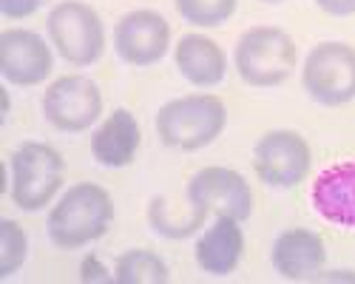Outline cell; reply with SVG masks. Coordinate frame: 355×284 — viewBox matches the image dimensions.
<instances>
[{
	"label": "cell",
	"instance_id": "cell-25",
	"mask_svg": "<svg viewBox=\"0 0 355 284\" xmlns=\"http://www.w3.org/2000/svg\"><path fill=\"white\" fill-rule=\"evenodd\" d=\"M261 3H284V0H261Z\"/></svg>",
	"mask_w": 355,
	"mask_h": 284
},
{
	"label": "cell",
	"instance_id": "cell-14",
	"mask_svg": "<svg viewBox=\"0 0 355 284\" xmlns=\"http://www.w3.org/2000/svg\"><path fill=\"white\" fill-rule=\"evenodd\" d=\"M196 265L208 276H227L239 267L245 256L242 222L233 216H216L211 227H205L193 247Z\"/></svg>",
	"mask_w": 355,
	"mask_h": 284
},
{
	"label": "cell",
	"instance_id": "cell-22",
	"mask_svg": "<svg viewBox=\"0 0 355 284\" xmlns=\"http://www.w3.org/2000/svg\"><path fill=\"white\" fill-rule=\"evenodd\" d=\"M315 6L321 12L333 15V17H349V15H355V0H315Z\"/></svg>",
	"mask_w": 355,
	"mask_h": 284
},
{
	"label": "cell",
	"instance_id": "cell-23",
	"mask_svg": "<svg viewBox=\"0 0 355 284\" xmlns=\"http://www.w3.org/2000/svg\"><path fill=\"white\" fill-rule=\"evenodd\" d=\"M313 281H355V273H349V270H333V273H318Z\"/></svg>",
	"mask_w": 355,
	"mask_h": 284
},
{
	"label": "cell",
	"instance_id": "cell-13",
	"mask_svg": "<svg viewBox=\"0 0 355 284\" xmlns=\"http://www.w3.org/2000/svg\"><path fill=\"white\" fill-rule=\"evenodd\" d=\"M310 199L324 222L355 231V159L324 168L313 182Z\"/></svg>",
	"mask_w": 355,
	"mask_h": 284
},
{
	"label": "cell",
	"instance_id": "cell-3",
	"mask_svg": "<svg viewBox=\"0 0 355 284\" xmlns=\"http://www.w3.org/2000/svg\"><path fill=\"white\" fill-rule=\"evenodd\" d=\"M233 66L242 82L253 89H273L290 80L299 66L295 40L279 26H253L233 48Z\"/></svg>",
	"mask_w": 355,
	"mask_h": 284
},
{
	"label": "cell",
	"instance_id": "cell-16",
	"mask_svg": "<svg viewBox=\"0 0 355 284\" xmlns=\"http://www.w3.org/2000/svg\"><path fill=\"white\" fill-rule=\"evenodd\" d=\"M173 60H176L180 74L191 85H196V89H214V85H219L227 74L225 48L205 35L180 37V43L173 48Z\"/></svg>",
	"mask_w": 355,
	"mask_h": 284
},
{
	"label": "cell",
	"instance_id": "cell-17",
	"mask_svg": "<svg viewBox=\"0 0 355 284\" xmlns=\"http://www.w3.org/2000/svg\"><path fill=\"white\" fill-rule=\"evenodd\" d=\"M114 281L116 284H168L171 281V270L165 265V259L154 250H125L114 265Z\"/></svg>",
	"mask_w": 355,
	"mask_h": 284
},
{
	"label": "cell",
	"instance_id": "cell-24",
	"mask_svg": "<svg viewBox=\"0 0 355 284\" xmlns=\"http://www.w3.org/2000/svg\"><path fill=\"white\" fill-rule=\"evenodd\" d=\"M9 108H12V100H9V91L3 89V117H6V114H9Z\"/></svg>",
	"mask_w": 355,
	"mask_h": 284
},
{
	"label": "cell",
	"instance_id": "cell-5",
	"mask_svg": "<svg viewBox=\"0 0 355 284\" xmlns=\"http://www.w3.org/2000/svg\"><path fill=\"white\" fill-rule=\"evenodd\" d=\"M49 43L66 63L85 69L94 66L105 51V26L97 9L83 0H63L49 12Z\"/></svg>",
	"mask_w": 355,
	"mask_h": 284
},
{
	"label": "cell",
	"instance_id": "cell-2",
	"mask_svg": "<svg viewBox=\"0 0 355 284\" xmlns=\"http://www.w3.org/2000/svg\"><path fill=\"white\" fill-rule=\"evenodd\" d=\"M227 108L216 94H185L168 100L157 111V134L162 145L176 151H199L222 136Z\"/></svg>",
	"mask_w": 355,
	"mask_h": 284
},
{
	"label": "cell",
	"instance_id": "cell-8",
	"mask_svg": "<svg viewBox=\"0 0 355 284\" xmlns=\"http://www.w3.org/2000/svg\"><path fill=\"white\" fill-rule=\"evenodd\" d=\"M103 114V91L92 77L66 74L57 77L43 94V117L63 134L88 131Z\"/></svg>",
	"mask_w": 355,
	"mask_h": 284
},
{
	"label": "cell",
	"instance_id": "cell-15",
	"mask_svg": "<svg viewBox=\"0 0 355 284\" xmlns=\"http://www.w3.org/2000/svg\"><path fill=\"white\" fill-rule=\"evenodd\" d=\"M142 131L128 108H114L92 134V154L103 168H128L137 159Z\"/></svg>",
	"mask_w": 355,
	"mask_h": 284
},
{
	"label": "cell",
	"instance_id": "cell-19",
	"mask_svg": "<svg viewBox=\"0 0 355 284\" xmlns=\"http://www.w3.org/2000/svg\"><path fill=\"white\" fill-rule=\"evenodd\" d=\"M28 256V236L15 219H0V278L15 276Z\"/></svg>",
	"mask_w": 355,
	"mask_h": 284
},
{
	"label": "cell",
	"instance_id": "cell-4",
	"mask_svg": "<svg viewBox=\"0 0 355 284\" xmlns=\"http://www.w3.org/2000/svg\"><path fill=\"white\" fill-rule=\"evenodd\" d=\"M63 174H66V162L57 148L46 145V142H23L9 157L12 202L26 213L43 211L60 193Z\"/></svg>",
	"mask_w": 355,
	"mask_h": 284
},
{
	"label": "cell",
	"instance_id": "cell-20",
	"mask_svg": "<svg viewBox=\"0 0 355 284\" xmlns=\"http://www.w3.org/2000/svg\"><path fill=\"white\" fill-rule=\"evenodd\" d=\"M80 281L83 284H108V281H114V276L108 273V267L97 259L94 253H88L80 262Z\"/></svg>",
	"mask_w": 355,
	"mask_h": 284
},
{
	"label": "cell",
	"instance_id": "cell-12",
	"mask_svg": "<svg viewBox=\"0 0 355 284\" xmlns=\"http://www.w3.org/2000/svg\"><path fill=\"white\" fill-rule=\"evenodd\" d=\"M270 262L273 270L287 281H313L327 265V245L315 231L287 227L273 242Z\"/></svg>",
	"mask_w": 355,
	"mask_h": 284
},
{
	"label": "cell",
	"instance_id": "cell-9",
	"mask_svg": "<svg viewBox=\"0 0 355 284\" xmlns=\"http://www.w3.org/2000/svg\"><path fill=\"white\" fill-rule=\"evenodd\" d=\"M313 151L299 131L276 128L268 131L253 148V170L268 188H295L307 179Z\"/></svg>",
	"mask_w": 355,
	"mask_h": 284
},
{
	"label": "cell",
	"instance_id": "cell-10",
	"mask_svg": "<svg viewBox=\"0 0 355 284\" xmlns=\"http://www.w3.org/2000/svg\"><path fill=\"white\" fill-rule=\"evenodd\" d=\"M171 48V23L154 9H134L114 28V51L123 63L148 69L157 66Z\"/></svg>",
	"mask_w": 355,
	"mask_h": 284
},
{
	"label": "cell",
	"instance_id": "cell-7",
	"mask_svg": "<svg viewBox=\"0 0 355 284\" xmlns=\"http://www.w3.org/2000/svg\"><path fill=\"white\" fill-rule=\"evenodd\" d=\"M302 85L318 105H347L355 100V48L327 40L310 48L302 66Z\"/></svg>",
	"mask_w": 355,
	"mask_h": 284
},
{
	"label": "cell",
	"instance_id": "cell-6",
	"mask_svg": "<svg viewBox=\"0 0 355 284\" xmlns=\"http://www.w3.org/2000/svg\"><path fill=\"white\" fill-rule=\"evenodd\" d=\"M188 205L193 227H205V219L214 216H233V219H250L253 213V190L248 179L233 168L208 165L196 170L188 182Z\"/></svg>",
	"mask_w": 355,
	"mask_h": 284
},
{
	"label": "cell",
	"instance_id": "cell-18",
	"mask_svg": "<svg viewBox=\"0 0 355 284\" xmlns=\"http://www.w3.org/2000/svg\"><path fill=\"white\" fill-rule=\"evenodd\" d=\"M180 17L199 28H214L236 15L239 0H173Z\"/></svg>",
	"mask_w": 355,
	"mask_h": 284
},
{
	"label": "cell",
	"instance_id": "cell-21",
	"mask_svg": "<svg viewBox=\"0 0 355 284\" xmlns=\"http://www.w3.org/2000/svg\"><path fill=\"white\" fill-rule=\"evenodd\" d=\"M46 0H0V15L9 17V20H23V17H32Z\"/></svg>",
	"mask_w": 355,
	"mask_h": 284
},
{
	"label": "cell",
	"instance_id": "cell-11",
	"mask_svg": "<svg viewBox=\"0 0 355 284\" xmlns=\"http://www.w3.org/2000/svg\"><path fill=\"white\" fill-rule=\"evenodd\" d=\"M51 48L54 46L32 28H3L0 32V74L20 89L40 85L54 69Z\"/></svg>",
	"mask_w": 355,
	"mask_h": 284
},
{
	"label": "cell",
	"instance_id": "cell-1",
	"mask_svg": "<svg viewBox=\"0 0 355 284\" xmlns=\"http://www.w3.org/2000/svg\"><path fill=\"white\" fill-rule=\"evenodd\" d=\"M114 222V199L97 182L71 185L49 211V239L60 250H80L108 233Z\"/></svg>",
	"mask_w": 355,
	"mask_h": 284
}]
</instances>
